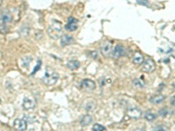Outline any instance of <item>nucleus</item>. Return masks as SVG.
Returning <instances> with one entry per match:
<instances>
[{"instance_id":"14","label":"nucleus","mask_w":175,"mask_h":131,"mask_svg":"<svg viewBox=\"0 0 175 131\" xmlns=\"http://www.w3.org/2000/svg\"><path fill=\"white\" fill-rule=\"evenodd\" d=\"M80 66H81V63L76 60H71L67 63V66L70 70H76L80 67Z\"/></svg>"},{"instance_id":"15","label":"nucleus","mask_w":175,"mask_h":131,"mask_svg":"<svg viewBox=\"0 0 175 131\" xmlns=\"http://www.w3.org/2000/svg\"><path fill=\"white\" fill-rule=\"evenodd\" d=\"M93 122V118L92 116L89 115H86L85 116H83V118L81 121V125L82 127H87L88 125L91 124V122Z\"/></svg>"},{"instance_id":"24","label":"nucleus","mask_w":175,"mask_h":131,"mask_svg":"<svg viewBox=\"0 0 175 131\" xmlns=\"http://www.w3.org/2000/svg\"><path fill=\"white\" fill-rule=\"evenodd\" d=\"M0 102H1V99H0Z\"/></svg>"},{"instance_id":"17","label":"nucleus","mask_w":175,"mask_h":131,"mask_svg":"<svg viewBox=\"0 0 175 131\" xmlns=\"http://www.w3.org/2000/svg\"><path fill=\"white\" fill-rule=\"evenodd\" d=\"M133 85H134V87H139V88H144V86H145L144 82H143L142 80H140V79H135V80H133Z\"/></svg>"},{"instance_id":"21","label":"nucleus","mask_w":175,"mask_h":131,"mask_svg":"<svg viewBox=\"0 0 175 131\" xmlns=\"http://www.w3.org/2000/svg\"><path fill=\"white\" fill-rule=\"evenodd\" d=\"M171 104L173 106H174V96H173V98L171 99Z\"/></svg>"},{"instance_id":"16","label":"nucleus","mask_w":175,"mask_h":131,"mask_svg":"<svg viewBox=\"0 0 175 131\" xmlns=\"http://www.w3.org/2000/svg\"><path fill=\"white\" fill-rule=\"evenodd\" d=\"M12 20V16L9 12H4V14L1 17V21L3 24H6V23H10Z\"/></svg>"},{"instance_id":"23","label":"nucleus","mask_w":175,"mask_h":131,"mask_svg":"<svg viewBox=\"0 0 175 131\" xmlns=\"http://www.w3.org/2000/svg\"><path fill=\"white\" fill-rule=\"evenodd\" d=\"M136 131H144V129H142V130H136Z\"/></svg>"},{"instance_id":"13","label":"nucleus","mask_w":175,"mask_h":131,"mask_svg":"<svg viewBox=\"0 0 175 131\" xmlns=\"http://www.w3.org/2000/svg\"><path fill=\"white\" fill-rule=\"evenodd\" d=\"M166 99V96L163 95H154L152 96V98L150 99V102L155 104V105H158V104H160L162 103Z\"/></svg>"},{"instance_id":"12","label":"nucleus","mask_w":175,"mask_h":131,"mask_svg":"<svg viewBox=\"0 0 175 131\" xmlns=\"http://www.w3.org/2000/svg\"><path fill=\"white\" fill-rule=\"evenodd\" d=\"M143 61H144V56L140 53L139 52H135V54L132 57V62H133V64H135V65L137 66L141 65L143 63Z\"/></svg>"},{"instance_id":"4","label":"nucleus","mask_w":175,"mask_h":131,"mask_svg":"<svg viewBox=\"0 0 175 131\" xmlns=\"http://www.w3.org/2000/svg\"><path fill=\"white\" fill-rule=\"evenodd\" d=\"M27 126H28V123L26 119H16L13 123L14 129L18 131L26 130Z\"/></svg>"},{"instance_id":"18","label":"nucleus","mask_w":175,"mask_h":131,"mask_svg":"<svg viewBox=\"0 0 175 131\" xmlns=\"http://www.w3.org/2000/svg\"><path fill=\"white\" fill-rule=\"evenodd\" d=\"M144 117H145V119L147 120V121H149V122H152L153 120H155L156 119V115L155 114H153V113H152V112H146L145 113V115H144Z\"/></svg>"},{"instance_id":"11","label":"nucleus","mask_w":175,"mask_h":131,"mask_svg":"<svg viewBox=\"0 0 175 131\" xmlns=\"http://www.w3.org/2000/svg\"><path fill=\"white\" fill-rule=\"evenodd\" d=\"M74 42V38L70 35H63L61 38V45L62 47H66V46H69L71 44H73Z\"/></svg>"},{"instance_id":"9","label":"nucleus","mask_w":175,"mask_h":131,"mask_svg":"<svg viewBox=\"0 0 175 131\" xmlns=\"http://www.w3.org/2000/svg\"><path fill=\"white\" fill-rule=\"evenodd\" d=\"M122 55H124V47L122 45H117L115 47L114 50L111 52V56L113 57V59L117 60L120 57H122Z\"/></svg>"},{"instance_id":"20","label":"nucleus","mask_w":175,"mask_h":131,"mask_svg":"<svg viewBox=\"0 0 175 131\" xmlns=\"http://www.w3.org/2000/svg\"><path fill=\"white\" fill-rule=\"evenodd\" d=\"M106 129H105L104 126L101 125V124H97L96 123L94 126H93V131H104Z\"/></svg>"},{"instance_id":"10","label":"nucleus","mask_w":175,"mask_h":131,"mask_svg":"<svg viewBox=\"0 0 175 131\" xmlns=\"http://www.w3.org/2000/svg\"><path fill=\"white\" fill-rule=\"evenodd\" d=\"M101 51L105 57L109 56L112 52V43L108 40L105 41L104 43H103V45L101 46Z\"/></svg>"},{"instance_id":"22","label":"nucleus","mask_w":175,"mask_h":131,"mask_svg":"<svg viewBox=\"0 0 175 131\" xmlns=\"http://www.w3.org/2000/svg\"><path fill=\"white\" fill-rule=\"evenodd\" d=\"M1 2V1H0ZM1 12H2V8H1V3H0V13H1Z\"/></svg>"},{"instance_id":"8","label":"nucleus","mask_w":175,"mask_h":131,"mask_svg":"<svg viewBox=\"0 0 175 131\" xmlns=\"http://www.w3.org/2000/svg\"><path fill=\"white\" fill-rule=\"evenodd\" d=\"M35 105H36L35 100L30 97H26L22 103V107L25 110H31V109L34 108Z\"/></svg>"},{"instance_id":"2","label":"nucleus","mask_w":175,"mask_h":131,"mask_svg":"<svg viewBox=\"0 0 175 131\" xmlns=\"http://www.w3.org/2000/svg\"><path fill=\"white\" fill-rule=\"evenodd\" d=\"M47 33L49 34V36L53 39H58L61 33H62V28H61V23L57 21V20H53L52 23L50 25V26L48 27Z\"/></svg>"},{"instance_id":"5","label":"nucleus","mask_w":175,"mask_h":131,"mask_svg":"<svg viewBox=\"0 0 175 131\" xmlns=\"http://www.w3.org/2000/svg\"><path fill=\"white\" fill-rule=\"evenodd\" d=\"M67 31L69 32H74L78 28V20L74 18V17H69L68 18V23L65 26Z\"/></svg>"},{"instance_id":"6","label":"nucleus","mask_w":175,"mask_h":131,"mask_svg":"<svg viewBox=\"0 0 175 131\" xmlns=\"http://www.w3.org/2000/svg\"><path fill=\"white\" fill-rule=\"evenodd\" d=\"M127 115H129V117H131L132 119H139L142 116V111L138 107H132L128 109Z\"/></svg>"},{"instance_id":"3","label":"nucleus","mask_w":175,"mask_h":131,"mask_svg":"<svg viewBox=\"0 0 175 131\" xmlns=\"http://www.w3.org/2000/svg\"><path fill=\"white\" fill-rule=\"evenodd\" d=\"M142 71L144 73H152L155 69H156V63L155 61L151 59V58H147L145 59L143 63H142Z\"/></svg>"},{"instance_id":"19","label":"nucleus","mask_w":175,"mask_h":131,"mask_svg":"<svg viewBox=\"0 0 175 131\" xmlns=\"http://www.w3.org/2000/svg\"><path fill=\"white\" fill-rule=\"evenodd\" d=\"M169 109H168V108L167 107H165V108H163L162 109H160L159 110V115L160 116H162V117H166L167 115H169Z\"/></svg>"},{"instance_id":"1","label":"nucleus","mask_w":175,"mask_h":131,"mask_svg":"<svg viewBox=\"0 0 175 131\" xmlns=\"http://www.w3.org/2000/svg\"><path fill=\"white\" fill-rule=\"evenodd\" d=\"M59 80V74L52 68H47L45 72L44 76L41 78L42 82L47 86H52Z\"/></svg>"},{"instance_id":"7","label":"nucleus","mask_w":175,"mask_h":131,"mask_svg":"<svg viewBox=\"0 0 175 131\" xmlns=\"http://www.w3.org/2000/svg\"><path fill=\"white\" fill-rule=\"evenodd\" d=\"M81 87L82 88L87 90V91H93L96 89V83L95 82H93L92 80L89 79H84L82 83H81Z\"/></svg>"}]
</instances>
